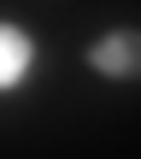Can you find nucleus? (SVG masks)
Segmentation results:
<instances>
[{"mask_svg": "<svg viewBox=\"0 0 141 159\" xmlns=\"http://www.w3.org/2000/svg\"><path fill=\"white\" fill-rule=\"evenodd\" d=\"M88 71L106 83H141V30H112L88 47Z\"/></svg>", "mask_w": 141, "mask_h": 159, "instance_id": "nucleus-1", "label": "nucleus"}, {"mask_svg": "<svg viewBox=\"0 0 141 159\" xmlns=\"http://www.w3.org/2000/svg\"><path fill=\"white\" fill-rule=\"evenodd\" d=\"M29 59H35L29 35H18V30H0V89L24 83V77H29Z\"/></svg>", "mask_w": 141, "mask_h": 159, "instance_id": "nucleus-2", "label": "nucleus"}]
</instances>
